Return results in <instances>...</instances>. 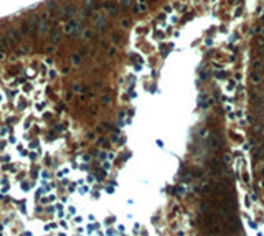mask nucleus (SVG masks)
I'll list each match as a JSON object with an SVG mask.
<instances>
[{
	"label": "nucleus",
	"instance_id": "1",
	"mask_svg": "<svg viewBox=\"0 0 264 236\" xmlns=\"http://www.w3.org/2000/svg\"><path fill=\"white\" fill-rule=\"evenodd\" d=\"M119 2H122L124 5H129V0H119Z\"/></svg>",
	"mask_w": 264,
	"mask_h": 236
},
{
	"label": "nucleus",
	"instance_id": "4",
	"mask_svg": "<svg viewBox=\"0 0 264 236\" xmlns=\"http://www.w3.org/2000/svg\"><path fill=\"white\" fill-rule=\"evenodd\" d=\"M262 36H264V30H262Z\"/></svg>",
	"mask_w": 264,
	"mask_h": 236
},
{
	"label": "nucleus",
	"instance_id": "3",
	"mask_svg": "<svg viewBox=\"0 0 264 236\" xmlns=\"http://www.w3.org/2000/svg\"><path fill=\"white\" fill-rule=\"evenodd\" d=\"M262 12H264V10H262ZM262 18H264V13H262Z\"/></svg>",
	"mask_w": 264,
	"mask_h": 236
},
{
	"label": "nucleus",
	"instance_id": "2",
	"mask_svg": "<svg viewBox=\"0 0 264 236\" xmlns=\"http://www.w3.org/2000/svg\"><path fill=\"white\" fill-rule=\"evenodd\" d=\"M139 2H140V3H144V2H145V0H139Z\"/></svg>",
	"mask_w": 264,
	"mask_h": 236
}]
</instances>
